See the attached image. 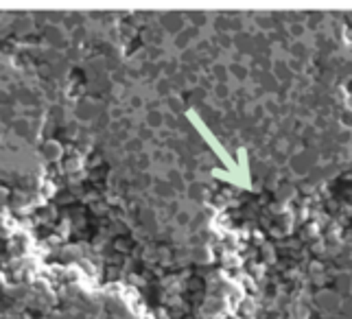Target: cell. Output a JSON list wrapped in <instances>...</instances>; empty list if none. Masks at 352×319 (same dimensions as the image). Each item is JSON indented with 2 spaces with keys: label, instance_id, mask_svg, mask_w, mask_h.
I'll return each mask as SVG.
<instances>
[{
  "label": "cell",
  "instance_id": "6da1fadb",
  "mask_svg": "<svg viewBox=\"0 0 352 319\" xmlns=\"http://www.w3.org/2000/svg\"><path fill=\"white\" fill-rule=\"evenodd\" d=\"M160 122H162V114H155V112H151L149 114V125H160Z\"/></svg>",
  "mask_w": 352,
  "mask_h": 319
}]
</instances>
